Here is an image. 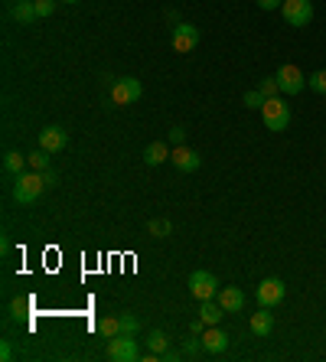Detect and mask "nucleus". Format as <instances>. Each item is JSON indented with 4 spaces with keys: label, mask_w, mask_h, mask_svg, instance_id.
Returning a JSON list of instances; mask_svg holds the SVG:
<instances>
[{
    "label": "nucleus",
    "mask_w": 326,
    "mask_h": 362,
    "mask_svg": "<svg viewBox=\"0 0 326 362\" xmlns=\"http://www.w3.org/2000/svg\"><path fill=\"white\" fill-rule=\"evenodd\" d=\"M261 118H264V127H268V131L281 134V131H287V125H290V105H284L281 95H274V98L264 101Z\"/></svg>",
    "instance_id": "1"
},
{
    "label": "nucleus",
    "mask_w": 326,
    "mask_h": 362,
    "mask_svg": "<svg viewBox=\"0 0 326 362\" xmlns=\"http://www.w3.org/2000/svg\"><path fill=\"white\" fill-rule=\"evenodd\" d=\"M43 189L46 187V180H43V173H20L17 176V183H13V200L17 202H36L39 196H43Z\"/></svg>",
    "instance_id": "2"
},
{
    "label": "nucleus",
    "mask_w": 326,
    "mask_h": 362,
    "mask_svg": "<svg viewBox=\"0 0 326 362\" xmlns=\"http://www.w3.org/2000/svg\"><path fill=\"white\" fill-rule=\"evenodd\" d=\"M219 288H222V284H219V277L213 275V271H193V275H189V294H193V297L196 300H213L215 294H219Z\"/></svg>",
    "instance_id": "3"
},
{
    "label": "nucleus",
    "mask_w": 326,
    "mask_h": 362,
    "mask_svg": "<svg viewBox=\"0 0 326 362\" xmlns=\"http://www.w3.org/2000/svg\"><path fill=\"white\" fill-rule=\"evenodd\" d=\"M274 75H277V85H281V95H301L303 88H307V75L294 63H284Z\"/></svg>",
    "instance_id": "4"
},
{
    "label": "nucleus",
    "mask_w": 326,
    "mask_h": 362,
    "mask_svg": "<svg viewBox=\"0 0 326 362\" xmlns=\"http://www.w3.org/2000/svg\"><path fill=\"white\" fill-rule=\"evenodd\" d=\"M281 17L287 20V26H310V20H314V3H310V0H284V3H281Z\"/></svg>",
    "instance_id": "5"
},
{
    "label": "nucleus",
    "mask_w": 326,
    "mask_h": 362,
    "mask_svg": "<svg viewBox=\"0 0 326 362\" xmlns=\"http://www.w3.org/2000/svg\"><path fill=\"white\" fill-rule=\"evenodd\" d=\"M287 294V284L281 281V277H264L261 284L254 288V300L261 304V307H277L281 300Z\"/></svg>",
    "instance_id": "6"
},
{
    "label": "nucleus",
    "mask_w": 326,
    "mask_h": 362,
    "mask_svg": "<svg viewBox=\"0 0 326 362\" xmlns=\"http://www.w3.org/2000/svg\"><path fill=\"white\" fill-rule=\"evenodd\" d=\"M108 359H111V362L138 359V343H134V337H131V333H121V337L108 339Z\"/></svg>",
    "instance_id": "7"
},
{
    "label": "nucleus",
    "mask_w": 326,
    "mask_h": 362,
    "mask_svg": "<svg viewBox=\"0 0 326 362\" xmlns=\"http://www.w3.org/2000/svg\"><path fill=\"white\" fill-rule=\"evenodd\" d=\"M140 95H144L140 78H118V82L111 85V101L114 105H134Z\"/></svg>",
    "instance_id": "8"
},
{
    "label": "nucleus",
    "mask_w": 326,
    "mask_h": 362,
    "mask_svg": "<svg viewBox=\"0 0 326 362\" xmlns=\"http://www.w3.org/2000/svg\"><path fill=\"white\" fill-rule=\"evenodd\" d=\"M170 163H173L176 170H183V173H196L202 167V157L196 153L193 147H186V144H180V147L170 150Z\"/></svg>",
    "instance_id": "9"
},
{
    "label": "nucleus",
    "mask_w": 326,
    "mask_h": 362,
    "mask_svg": "<svg viewBox=\"0 0 326 362\" xmlns=\"http://www.w3.org/2000/svg\"><path fill=\"white\" fill-rule=\"evenodd\" d=\"M170 43H173L176 52H193L196 46H199V30H196L193 23H176Z\"/></svg>",
    "instance_id": "10"
},
{
    "label": "nucleus",
    "mask_w": 326,
    "mask_h": 362,
    "mask_svg": "<svg viewBox=\"0 0 326 362\" xmlns=\"http://www.w3.org/2000/svg\"><path fill=\"white\" fill-rule=\"evenodd\" d=\"M65 144H69V134H65L59 125H50L46 131H39V147L43 150L59 153V150H65Z\"/></svg>",
    "instance_id": "11"
},
{
    "label": "nucleus",
    "mask_w": 326,
    "mask_h": 362,
    "mask_svg": "<svg viewBox=\"0 0 326 362\" xmlns=\"http://www.w3.org/2000/svg\"><path fill=\"white\" fill-rule=\"evenodd\" d=\"M215 300H219V307L226 313H239L241 307H245V290L241 288H219V294H215Z\"/></svg>",
    "instance_id": "12"
},
{
    "label": "nucleus",
    "mask_w": 326,
    "mask_h": 362,
    "mask_svg": "<svg viewBox=\"0 0 326 362\" xmlns=\"http://www.w3.org/2000/svg\"><path fill=\"white\" fill-rule=\"evenodd\" d=\"M202 346H206V352L219 356V352L228 350V333H222L219 326H206V333H202Z\"/></svg>",
    "instance_id": "13"
},
{
    "label": "nucleus",
    "mask_w": 326,
    "mask_h": 362,
    "mask_svg": "<svg viewBox=\"0 0 326 362\" xmlns=\"http://www.w3.org/2000/svg\"><path fill=\"white\" fill-rule=\"evenodd\" d=\"M271 330H274V313L271 307H261L258 313H251V333L254 337H271Z\"/></svg>",
    "instance_id": "14"
},
{
    "label": "nucleus",
    "mask_w": 326,
    "mask_h": 362,
    "mask_svg": "<svg viewBox=\"0 0 326 362\" xmlns=\"http://www.w3.org/2000/svg\"><path fill=\"white\" fill-rule=\"evenodd\" d=\"M163 160H170V140H151L144 147V163L147 167H160Z\"/></svg>",
    "instance_id": "15"
},
{
    "label": "nucleus",
    "mask_w": 326,
    "mask_h": 362,
    "mask_svg": "<svg viewBox=\"0 0 326 362\" xmlns=\"http://www.w3.org/2000/svg\"><path fill=\"white\" fill-rule=\"evenodd\" d=\"M13 20L20 26H30L33 20H39L36 0H17V3H13Z\"/></svg>",
    "instance_id": "16"
},
{
    "label": "nucleus",
    "mask_w": 326,
    "mask_h": 362,
    "mask_svg": "<svg viewBox=\"0 0 326 362\" xmlns=\"http://www.w3.org/2000/svg\"><path fill=\"white\" fill-rule=\"evenodd\" d=\"M222 317H226V310H222V307H219V300H199V320L206 326H219V320H222Z\"/></svg>",
    "instance_id": "17"
},
{
    "label": "nucleus",
    "mask_w": 326,
    "mask_h": 362,
    "mask_svg": "<svg viewBox=\"0 0 326 362\" xmlns=\"http://www.w3.org/2000/svg\"><path fill=\"white\" fill-rule=\"evenodd\" d=\"M26 163H30V153H20V150H7L3 153V170L10 176L26 173Z\"/></svg>",
    "instance_id": "18"
},
{
    "label": "nucleus",
    "mask_w": 326,
    "mask_h": 362,
    "mask_svg": "<svg viewBox=\"0 0 326 362\" xmlns=\"http://www.w3.org/2000/svg\"><path fill=\"white\" fill-rule=\"evenodd\" d=\"M95 330H98V337H105V339L124 333V330H121V317H101L98 323H95Z\"/></svg>",
    "instance_id": "19"
},
{
    "label": "nucleus",
    "mask_w": 326,
    "mask_h": 362,
    "mask_svg": "<svg viewBox=\"0 0 326 362\" xmlns=\"http://www.w3.org/2000/svg\"><path fill=\"white\" fill-rule=\"evenodd\" d=\"M30 167H33V170H36V173H46V170H50V150H33V153H30Z\"/></svg>",
    "instance_id": "20"
},
{
    "label": "nucleus",
    "mask_w": 326,
    "mask_h": 362,
    "mask_svg": "<svg viewBox=\"0 0 326 362\" xmlns=\"http://www.w3.org/2000/svg\"><path fill=\"white\" fill-rule=\"evenodd\" d=\"M258 92H261L264 98H274V95H281V85H277V75H264L261 82H258Z\"/></svg>",
    "instance_id": "21"
},
{
    "label": "nucleus",
    "mask_w": 326,
    "mask_h": 362,
    "mask_svg": "<svg viewBox=\"0 0 326 362\" xmlns=\"http://www.w3.org/2000/svg\"><path fill=\"white\" fill-rule=\"evenodd\" d=\"M147 343H151V352L160 356V352H166V346H170V337H166L163 330H151V339H147Z\"/></svg>",
    "instance_id": "22"
},
{
    "label": "nucleus",
    "mask_w": 326,
    "mask_h": 362,
    "mask_svg": "<svg viewBox=\"0 0 326 362\" xmlns=\"http://www.w3.org/2000/svg\"><path fill=\"white\" fill-rule=\"evenodd\" d=\"M147 232H151L153 238H166L170 235V219H151V222H147Z\"/></svg>",
    "instance_id": "23"
},
{
    "label": "nucleus",
    "mask_w": 326,
    "mask_h": 362,
    "mask_svg": "<svg viewBox=\"0 0 326 362\" xmlns=\"http://www.w3.org/2000/svg\"><path fill=\"white\" fill-rule=\"evenodd\" d=\"M307 85L314 88V92H320V95H326V69H320V72H310V75H307Z\"/></svg>",
    "instance_id": "24"
},
{
    "label": "nucleus",
    "mask_w": 326,
    "mask_h": 362,
    "mask_svg": "<svg viewBox=\"0 0 326 362\" xmlns=\"http://www.w3.org/2000/svg\"><path fill=\"white\" fill-rule=\"evenodd\" d=\"M264 101H268V98H264V95L258 92V88H251V92H245V108H251V111H254V108L261 111V108H264Z\"/></svg>",
    "instance_id": "25"
},
{
    "label": "nucleus",
    "mask_w": 326,
    "mask_h": 362,
    "mask_svg": "<svg viewBox=\"0 0 326 362\" xmlns=\"http://www.w3.org/2000/svg\"><path fill=\"white\" fill-rule=\"evenodd\" d=\"M121 330H124V333H131V337H134V333H138V330H140V320H138V317H134V313H121Z\"/></svg>",
    "instance_id": "26"
},
{
    "label": "nucleus",
    "mask_w": 326,
    "mask_h": 362,
    "mask_svg": "<svg viewBox=\"0 0 326 362\" xmlns=\"http://www.w3.org/2000/svg\"><path fill=\"white\" fill-rule=\"evenodd\" d=\"M30 304H33L30 297H17V300H13V307H10V310H13V317H17V320H20V317H26V310H30Z\"/></svg>",
    "instance_id": "27"
},
{
    "label": "nucleus",
    "mask_w": 326,
    "mask_h": 362,
    "mask_svg": "<svg viewBox=\"0 0 326 362\" xmlns=\"http://www.w3.org/2000/svg\"><path fill=\"white\" fill-rule=\"evenodd\" d=\"M166 140H170V147H180L183 140H186V131L176 125V127H170V134H166Z\"/></svg>",
    "instance_id": "28"
},
{
    "label": "nucleus",
    "mask_w": 326,
    "mask_h": 362,
    "mask_svg": "<svg viewBox=\"0 0 326 362\" xmlns=\"http://www.w3.org/2000/svg\"><path fill=\"white\" fill-rule=\"evenodd\" d=\"M56 3H59V0H36V13L39 17H52V13H56Z\"/></svg>",
    "instance_id": "29"
},
{
    "label": "nucleus",
    "mask_w": 326,
    "mask_h": 362,
    "mask_svg": "<svg viewBox=\"0 0 326 362\" xmlns=\"http://www.w3.org/2000/svg\"><path fill=\"white\" fill-rule=\"evenodd\" d=\"M199 350H206V346H202V337H199V333H193V337L186 339V352H189V356H196Z\"/></svg>",
    "instance_id": "30"
},
{
    "label": "nucleus",
    "mask_w": 326,
    "mask_h": 362,
    "mask_svg": "<svg viewBox=\"0 0 326 362\" xmlns=\"http://www.w3.org/2000/svg\"><path fill=\"white\" fill-rule=\"evenodd\" d=\"M254 3H258L261 10H281V3H284V0H254Z\"/></svg>",
    "instance_id": "31"
},
{
    "label": "nucleus",
    "mask_w": 326,
    "mask_h": 362,
    "mask_svg": "<svg viewBox=\"0 0 326 362\" xmlns=\"http://www.w3.org/2000/svg\"><path fill=\"white\" fill-rule=\"evenodd\" d=\"M0 359H3V362L13 359V346H10V343H3V346H0Z\"/></svg>",
    "instance_id": "32"
},
{
    "label": "nucleus",
    "mask_w": 326,
    "mask_h": 362,
    "mask_svg": "<svg viewBox=\"0 0 326 362\" xmlns=\"http://www.w3.org/2000/svg\"><path fill=\"white\" fill-rule=\"evenodd\" d=\"M160 359H163V362H176V359H180V352L166 350V352H160Z\"/></svg>",
    "instance_id": "33"
},
{
    "label": "nucleus",
    "mask_w": 326,
    "mask_h": 362,
    "mask_svg": "<svg viewBox=\"0 0 326 362\" xmlns=\"http://www.w3.org/2000/svg\"><path fill=\"white\" fill-rule=\"evenodd\" d=\"M189 330H193V333H199V337H202V333H206V323H202V320H193V326H189Z\"/></svg>",
    "instance_id": "34"
},
{
    "label": "nucleus",
    "mask_w": 326,
    "mask_h": 362,
    "mask_svg": "<svg viewBox=\"0 0 326 362\" xmlns=\"http://www.w3.org/2000/svg\"><path fill=\"white\" fill-rule=\"evenodd\" d=\"M43 180H46V187H56V173H52V170H46V173H43Z\"/></svg>",
    "instance_id": "35"
},
{
    "label": "nucleus",
    "mask_w": 326,
    "mask_h": 362,
    "mask_svg": "<svg viewBox=\"0 0 326 362\" xmlns=\"http://www.w3.org/2000/svg\"><path fill=\"white\" fill-rule=\"evenodd\" d=\"M63 3H78V0H63Z\"/></svg>",
    "instance_id": "36"
}]
</instances>
